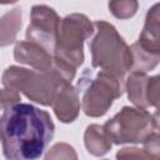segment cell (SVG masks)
<instances>
[{
	"mask_svg": "<svg viewBox=\"0 0 160 160\" xmlns=\"http://www.w3.org/2000/svg\"><path fill=\"white\" fill-rule=\"evenodd\" d=\"M14 59L38 71H50L54 69V55L44 48L26 40L16 42L14 48Z\"/></svg>",
	"mask_w": 160,
	"mask_h": 160,
	"instance_id": "8",
	"label": "cell"
},
{
	"mask_svg": "<svg viewBox=\"0 0 160 160\" xmlns=\"http://www.w3.org/2000/svg\"><path fill=\"white\" fill-rule=\"evenodd\" d=\"M112 144H139L155 131L152 115L146 109L124 106L104 125Z\"/></svg>",
	"mask_w": 160,
	"mask_h": 160,
	"instance_id": "6",
	"label": "cell"
},
{
	"mask_svg": "<svg viewBox=\"0 0 160 160\" xmlns=\"http://www.w3.org/2000/svg\"><path fill=\"white\" fill-rule=\"evenodd\" d=\"M21 9L16 8L11 11L6 12L0 21V30H1V46H6L11 44L19 29L21 28Z\"/></svg>",
	"mask_w": 160,
	"mask_h": 160,
	"instance_id": "14",
	"label": "cell"
},
{
	"mask_svg": "<svg viewBox=\"0 0 160 160\" xmlns=\"http://www.w3.org/2000/svg\"><path fill=\"white\" fill-rule=\"evenodd\" d=\"M60 22L61 20L52 8L34 5L30 12V24L26 29V41L36 44L54 54Z\"/></svg>",
	"mask_w": 160,
	"mask_h": 160,
	"instance_id": "7",
	"label": "cell"
},
{
	"mask_svg": "<svg viewBox=\"0 0 160 160\" xmlns=\"http://www.w3.org/2000/svg\"><path fill=\"white\" fill-rule=\"evenodd\" d=\"M95 35L89 44L91 65L121 79L132 69V54L130 46L120 36L116 28L106 21L94 22Z\"/></svg>",
	"mask_w": 160,
	"mask_h": 160,
	"instance_id": "3",
	"label": "cell"
},
{
	"mask_svg": "<svg viewBox=\"0 0 160 160\" xmlns=\"http://www.w3.org/2000/svg\"><path fill=\"white\" fill-rule=\"evenodd\" d=\"M20 95L16 90H12V89H6V88H2L1 89V109H6L9 106H12L15 104H19L20 102Z\"/></svg>",
	"mask_w": 160,
	"mask_h": 160,
	"instance_id": "19",
	"label": "cell"
},
{
	"mask_svg": "<svg viewBox=\"0 0 160 160\" xmlns=\"http://www.w3.org/2000/svg\"><path fill=\"white\" fill-rule=\"evenodd\" d=\"M149 78L146 74L131 71L125 82V90L128 92L129 100L135 105V108L146 109L149 108L146 100V86Z\"/></svg>",
	"mask_w": 160,
	"mask_h": 160,
	"instance_id": "12",
	"label": "cell"
},
{
	"mask_svg": "<svg viewBox=\"0 0 160 160\" xmlns=\"http://www.w3.org/2000/svg\"><path fill=\"white\" fill-rule=\"evenodd\" d=\"M146 100L149 106L160 109V75L149 78L146 86Z\"/></svg>",
	"mask_w": 160,
	"mask_h": 160,
	"instance_id": "18",
	"label": "cell"
},
{
	"mask_svg": "<svg viewBox=\"0 0 160 160\" xmlns=\"http://www.w3.org/2000/svg\"><path fill=\"white\" fill-rule=\"evenodd\" d=\"M85 148L89 154L94 156H102L111 149V140L105 132L104 126L98 124H91L86 128L84 134Z\"/></svg>",
	"mask_w": 160,
	"mask_h": 160,
	"instance_id": "11",
	"label": "cell"
},
{
	"mask_svg": "<svg viewBox=\"0 0 160 160\" xmlns=\"http://www.w3.org/2000/svg\"><path fill=\"white\" fill-rule=\"evenodd\" d=\"M144 149L160 158V131L155 130L150 134V136L144 141Z\"/></svg>",
	"mask_w": 160,
	"mask_h": 160,
	"instance_id": "20",
	"label": "cell"
},
{
	"mask_svg": "<svg viewBox=\"0 0 160 160\" xmlns=\"http://www.w3.org/2000/svg\"><path fill=\"white\" fill-rule=\"evenodd\" d=\"M95 32L94 22L84 14H70L61 19L54 50V66L71 82L76 69L84 62V41Z\"/></svg>",
	"mask_w": 160,
	"mask_h": 160,
	"instance_id": "2",
	"label": "cell"
},
{
	"mask_svg": "<svg viewBox=\"0 0 160 160\" xmlns=\"http://www.w3.org/2000/svg\"><path fill=\"white\" fill-rule=\"evenodd\" d=\"M44 160H78V154L68 142H56L49 149Z\"/></svg>",
	"mask_w": 160,
	"mask_h": 160,
	"instance_id": "15",
	"label": "cell"
},
{
	"mask_svg": "<svg viewBox=\"0 0 160 160\" xmlns=\"http://www.w3.org/2000/svg\"><path fill=\"white\" fill-rule=\"evenodd\" d=\"M54 132L50 114L31 104L19 102L2 110L0 134L6 160H38Z\"/></svg>",
	"mask_w": 160,
	"mask_h": 160,
	"instance_id": "1",
	"label": "cell"
},
{
	"mask_svg": "<svg viewBox=\"0 0 160 160\" xmlns=\"http://www.w3.org/2000/svg\"><path fill=\"white\" fill-rule=\"evenodd\" d=\"M104 160H108V159H104Z\"/></svg>",
	"mask_w": 160,
	"mask_h": 160,
	"instance_id": "22",
	"label": "cell"
},
{
	"mask_svg": "<svg viewBox=\"0 0 160 160\" xmlns=\"http://www.w3.org/2000/svg\"><path fill=\"white\" fill-rule=\"evenodd\" d=\"M116 160H160V158L152 155L145 149L130 146L120 149L116 152Z\"/></svg>",
	"mask_w": 160,
	"mask_h": 160,
	"instance_id": "17",
	"label": "cell"
},
{
	"mask_svg": "<svg viewBox=\"0 0 160 160\" xmlns=\"http://www.w3.org/2000/svg\"><path fill=\"white\" fill-rule=\"evenodd\" d=\"M152 120H154L155 130L160 131V109H156V111L152 114Z\"/></svg>",
	"mask_w": 160,
	"mask_h": 160,
	"instance_id": "21",
	"label": "cell"
},
{
	"mask_svg": "<svg viewBox=\"0 0 160 160\" xmlns=\"http://www.w3.org/2000/svg\"><path fill=\"white\" fill-rule=\"evenodd\" d=\"M132 54V69L131 71L146 74L156 68L160 62V55L149 51L148 49L142 48L138 41L130 46Z\"/></svg>",
	"mask_w": 160,
	"mask_h": 160,
	"instance_id": "13",
	"label": "cell"
},
{
	"mask_svg": "<svg viewBox=\"0 0 160 160\" xmlns=\"http://www.w3.org/2000/svg\"><path fill=\"white\" fill-rule=\"evenodd\" d=\"M2 86L22 92L28 99L44 106H51L59 90L69 82L54 66L50 71L30 70L20 66H10L2 72Z\"/></svg>",
	"mask_w": 160,
	"mask_h": 160,
	"instance_id": "4",
	"label": "cell"
},
{
	"mask_svg": "<svg viewBox=\"0 0 160 160\" xmlns=\"http://www.w3.org/2000/svg\"><path fill=\"white\" fill-rule=\"evenodd\" d=\"M138 42L149 51L160 55V2L148 10Z\"/></svg>",
	"mask_w": 160,
	"mask_h": 160,
	"instance_id": "10",
	"label": "cell"
},
{
	"mask_svg": "<svg viewBox=\"0 0 160 160\" xmlns=\"http://www.w3.org/2000/svg\"><path fill=\"white\" fill-rule=\"evenodd\" d=\"M56 118L64 122H72L80 111L79 102V90L71 84H65L58 92L52 105H51Z\"/></svg>",
	"mask_w": 160,
	"mask_h": 160,
	"instance_id": "9",
	"label": "cell"
},
{
	"mask_svg": "<svg viewBox=\"0 0 160 160\" xmlns=\"http://www.w3.org/2000/svg\"><path fill=\"white\" fill-rule=\"evenodd\" d=\"M138 1L125 0V1H110L109 10L118 19H129L135 15L138 10Z\"/></svg>",
	"mask_w": 160,
	"mask_h": 160,
	"instance_id": "16",
	"label": "cell"
},
{
	"mask_svg": "<svg viewBox=\"0 0 160 160\" xmlns=\"http://www.w3.org/2000/svg\"><path fill=\"white\" fill-rule=\"evenodd\" d=\"M78 86L82 90V111L91 118L105 115L114 100L120 98L124 92L122 80L102 70L94 78L88 76V71H85L84 76L79 80Z\"/></svg>",
	"mask_w": 160,
	"mask_h": 160,
	"instance_id": "5",
	"label": "cell"
}]
</instances>
